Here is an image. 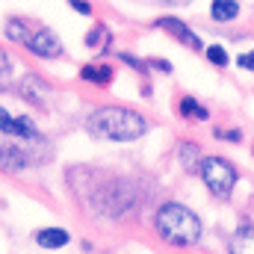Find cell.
I'll list each match as a JSON object with an SVG mask.
<instances>
[{"mask_svg": "<svg viewBox=\"0 0 254 254\" xmlns=\"http://www.w3.org/2000/svg\"><path fill=\"white\" fill-rule=\"evenodd\" d=\"M86 127H89L92 136L113 139V142H133V139L148 133V122L139 113L125 110V107H101V110H95L86 119Z\"/></svg>", "mask_w": 254, "mask_h": 254, "instance_id": "1", "label": "cell"}, {"mask_svg": "<svg viewBox=\"0 0 254 254\" xmlns=\"http://www.w3.org/2000/svg\"><path fill=\"white\" fill-rule=\"evenodd\" d=\"M154 225H157V234L172 246H195L201 240V222L184 204H172V201L163 204L157 210Z\"/></svg>", "mask_w": 254, "mask_h": 254, "instance_id": "2", "label": "cell"}, {"mask_svg": "<svg viewBox=\"0 0 254 254\" xmlns=\"http://www.w3.org/2000/svg\"><path fill=\"white\" fill-rule=\"evenodd\" d=\"M92 201H95L98 213H104V216H122V213H127L136 204V190L127 181L116 178V181H107L101 190H95Z\"/></svg>", "mask_w": 254, "mask_h": 254, "instance_id": "3", "label": "cell"}, {"mask_svg": "<svg viewBox=\"0 0 254 254\" xmlns=\"http://www.w3.org/2000/svg\"><path fill=\"white\" fill-rule=\"evenodd\" d=\"M201 178H204V187L213 192L216 198H231V192L237 187V172L228 160L222 157H207L201 160Z\"/></svg>", "mask_w": 254, "mask_h": 254, "instance_id": "4", "label": "cell"}, {"mask_svg": "<svg viewBox=\"0 0 254 254\" xmlns=\"http://www.w3.org/2000/svg\"><path fill=\"white\" fill-rule=\"evenodd\" d=\"M0 130L3 133H12V136H21V139H42V133L36 130V125L30 122V119H15V116H9L3 107H0Z\"/></svg>", "mask_w": 254, "mask_h": 254, "instance_id": "5", "label": "cell"}, {"mask_svg": "<svg viewBox=\"0 0 254 254\" xmlns=\"http://www.w3.org/2000/svg\"><path fill=\"white\" fill-rule=\"evenodd\" d=\"M27 48L33 54H39V57H60L63 54V45H60V39H57L54 30H39L36 36H30Z\"/></svg>", "mask_w": 254, "mask_h": 254, "instance_id": "6", "label": "cell"}, {"mask_svg": "<svg viewBox=\"0 0 254 254\" xmlns=\"http://www.w3.org/2000/svg\"><path fill=\"white\" fill-rule=\"evenodd\" d=\"M157 24H160L163 30H169V33H172L175 39H181L184 45H190L192 51H198V48H201V39H198V36L192 33V30L187 27V24H184V21H181V18H160Z\"/></svg>", "mask_w": 254, "mask_h": 254, "instance_id": "7", "label": "cell"}, {"mask_svg": "<svg viewBox=\"0 0 254 254\" xmlns=\"http://www.w3.org/2000/svg\"><path fill=\"white\" fill-rule=\"evenodd\" d=\"M0 166H3L6 172H21V169L30 166V157H27V151H21V148L0 145Z\"/></svg>", "mask_w": 254, "mask_h": 254, "instance_id": "8", "label": "cell"}, {"mask_svg": "<svg viewBox=\"0 0 254 254\" xmlns=\"http://www.w3.org/2000/svg\"><path fill=\"white\" fill-rule=\"evenodd\" d=\"M228 252L231 254H254V228H240L234 237H231V243H228Z\"/></svg>", "mask_w": 254, "mask_h": 254, "instance_id": "9", "label": "cell"}, {"mask_svg": "<svg viewBox=\"0 0 254 254\" xmlns=\"http://www.w3.org/2000/svg\"><path fill=\"white\" fill-rule=\"evenodd\" d=\"M36 243L42 249H63V246H68V234L63 228H42V231H36Z\"/></svg>", "mask_w": 254, "mask_h": 254, "instance_id": "10", "label": "cell"}, {"mask_svg": "<svg viewBox=\"0 0 254 254\" xmlns=\"http://www.w3.org/2000/svg\"><path fill=\"white\" fill-rule=\"evenodd\" d=\"M210 15H213L216 21H234V18L240 15V3H231V0H213Z\"/></svg>", "mask_w": 254, "mask_h": 254, "instance_id": "11", "label": "cell"}, {"mask_svg": "<svg viewBox=\"0 0 254 254\" xmlns=\"http://www.w3.org/2000/svg\"><path fill=\"white\" fill-rule=\"evenodd\" d=\"M80 77H83V80H95L98 86H107V83L113 80V68H110V65H98V68H95V65H86V68L80 71Z\"/></svg>", "mask_w": 254, "mask_h": 254, "instance_id": "12", "label": "cell"}, {"mask_svg": "<svg viewBox=\"0 0 254 254\" xmlns=\"http://www.w3.org/2000/svg\"><path fill=\"white\" fill-rule=\"evenodd\" d=\"M6 36H9L12 42H30V36H27V24L18 21V18L6 21Z\"/></svg>", "mask_w": 254, "mask_h": 254, "instance_id": "13", "label": "cell"}, {"mask_svg": "<svg viewBox=\"0 0 254 254\" xmlns=\"http://www.w3.org/2000/svg\"><path fill=\"white\" fill-rule=\"evenodd\" d=\"M181 116L207 119V110H204V107H198V101H192V98H184V101H181Z\"/></svg>", "mask_w": 254, "mask_h": 254, "instance_id": "14", "label": "cell"}, {"mask_svg": "<svg viewBox=\"0 0 254 254\" xmlns=\"http://www.w3.org/2000/svg\"><path fill=\"white\" fill-rule=\"evenodd\" d=\"M207 60L222 68V65H228V51H225L222 45H210V48H207Z\"/></svg>", "mask_w": 254, "mask_h": 254, "instance_id": "15", "label": "cell"}, {"mask_svg": "<svg viewBox=\"0 0 254 254\" xmlns=\"http://www.w3.org/2000/svg\"><path fill=\"white\" fill-rule=\"evenodd\" d=\"M9 74H12V60H9V54L0 51V86L9 83Z\"/></svg>", "mask_w": 254, "mask_h": 254, "instance_id": "16", "label": "cell"}, {"mask_svg": "<svg viewBox=\"0 0 254 254\" xmlns=\"http://www.w3.org/2000/svg\"><path fill=\"white\" fill-rule=\"evenodd\" d=\"M104 42H107V30H104V27L92 30V33H89V39H86V45H89V48H95V45H104Z\"/></svg>", "mask_w": 254, "mask_h": 254, "instance_id": "17", "label": "cell"}, {"mask_svg": "<svg viewBox=\"0 0 254 254\" xmlns=\"http://www.w3.org/2000/svg\"><path fill=\"white\" fill-rule=\"evenodd\" d=\"M181 151H184V166L192 169V166H195V160H198V148H195V145H184Z\"/></svg>", "mask_w": 254, "mask_h": 254, "instance_id": "18", "label": "cell"}, {"mask_svg": "<svg viewBox=\"0 0 254 254\" xmlns=\"http://www.w3.org/2000/svg\"><path fill=\"white\" fill-rule=\"evenodd\" d=\"M237 65H240V68H246V71H254V51L240 54V57H237Z\"/></svg>", "mask_w": 254, "mask_h": 254, "instance_id": "19", "label": "cell"}, {"mask_svg": "<svg viewBox=\"0 0 254 254\" xmlns=\"http://www.w3.org/2000/svg\"><path fill=\"white\" fill-rule=\"evenodd\" d=\"M216 136H219V139H228V142H240V139H243L240 130H216Z\"/></svg>", "mask_w": 254, "mask_h": 254, "instance_id": "20", "label": "cell"}, {"mask_svg": "<svg viewBox=\"0 0 254 254\" xmlns=\"http://www.w3.org/2000/svg\"><path fill=\"white\" fill-rule=\"evenodd\" d=\"M71 9H77L80 15H92V6H89V3H83V0H71Z\"/></svg>", "mask_w": 254, "mask_h": 254, "instance_id": "21", "label": "cell"}]
</instances>
